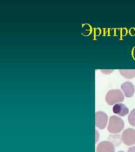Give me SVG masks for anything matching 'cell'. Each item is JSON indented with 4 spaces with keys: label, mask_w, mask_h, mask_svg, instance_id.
I'll use <instances>...</instances> for the list:
<instances>
[{
    "label": "cell",
    "mask_w": 135,
    "mask_h": 152,
    "mask_svg": "<svg viewBox=\"0 0 135 152\" xmlns=\"http://www.w3.org/2000/svg\"><path fill=\"white\" fill-rule=\"evenodd\" d=\"M123 152V151H119V152Z\"/></svg>",
    "instance_id": "14"
},
{
    "label": "cell",
    "mask_w": 135,
    "mask_h": 152,
    "mask_svg": "<svg viewBox=\"0 0 135 152\" xmlns=\"http://www.w3.org/2000/svg\"><path fill=\"white\" fill-rule=\"evenodd\" d=\"M119 71L122 76L127 79L135 77V69H119Z\"/></svg>",
    "instance_id": "8"
},
{
    "label": "cell",
    "mask_w": 135,
    "mask_h": 152,
    "mask_svg": "<svg viewBox=\"0 0 135 152\" xmlns=\"http://www.w3.org/2000/svg\"><path fill=\"white\" fill-rule=\"evenodd\" d=\"M114 113L119 116L124 117L129 113V109L124 104L117 103L114 105L113 108Z\"/></svg>",
    "instance_id": "7"
},
{
    "label": "cell",
    "mask_w": 135,
    "mask_h": 152,
    "mask_svg": "<svg viewBox=\"0 0 135 152\" xmlns=\"http://www.w3.org/2000/svg\"><path fill=\"white\" fill-rule=\"evenodd\" d=\"M124 99V95L123 92L118 89L109 91L105 97L107 103L110 105H113L117 104V103L122 102Z\"/></svg>",
    "instance_id": "2"
},
{
    "label": "cell",
    "mask_w": 135,
    "mask_h": 152,
    "mask_svg": "<svg viewBox=\"0 0 135 152\" xmlns=\"http://www.w3.org/2000/svg\"><path fill=\"white\" fill-rule=\"evenodd\" d=\"M114 70H101V72H103V73H105L106 75H108L109 73L113 72Z\"/></svg>",
    "instance_id": "12"
},
{
    "label": "cell",
    "mask_w": 135,
    "mask_h": 152,
    "mask_svg": "<svg viewBox=\"0 0 135 152\" xmlns=\"http://www.w3.org/2000/svg\"><path fill=\"white\" fill-rule=\"evenodd\" d=\"M121 89L124 92V95L127 98H131L134 95L135 86L131 82H126L121 85Z\"/></svg>",
    "instance_id": "5"
},
{
    "label": "cell",
    "mask_w": 135,
    "mask_h": 152,
    "mask_svg": "<svg viewBox=\"0 0 135 152\" xmlns=\"http://www.w3.org/2000/svg\"><path fill=\"white\" fill-rule=\"evenodd\" d=\"M128 122L130 125L135 127V109H134L128 117Z\"/></svg>",
    "instance_id": "9"
},
{
    "label": "cell",
    "mask_w": 135,
    "mask_h": 152,
    "mask_svg": "<svg viewBox=\"0 0 135 152\" xmlns=\"http://www.w3.org/2000/svg\"><path fill=\"white\" fill-rule=\"evenodd\" d=\"M122 140L125 145L131 146L135 144V130L127 129L123 131L122 136Z\"/></svg>",
    "instance_id": "3"
},
{
    "label": "cell",
    "mask_w": 135,
    "mask_h": 152,
    "mask_svg": "<svg viewBox=\"0 0 135 152\" xmlns=\"http://www.w3.org/2000/svg\"><path fill=\"white\" fill-rule=\"evenodd\" d=\"M96 152H115L114 144L109 141H102L98 144Z\"/></svg>",
    "instance_id": "6"
},
{
    "label": "cell",
    "mask_w": 135,
    "mask_h": 152,
    "mask_svg": "<svg viewBox=\"0 0 135 152\" xmlns=\"http://www.w3.org/2000/svg\"><path fill=\"white\" fill-rule=\"evenodd\" d=\"M129 33L131 36H135V28H131L129 30Z\"/></svg>",
    "instance_id": "11"
},
{
    "label": "cell",
    "mask_w": 135,
    "mask_h": 152,
    "mask_svg": "<svg viewBox=\"0 0 135 152\" xmlns=\"http://www.w3.org/2000/svg\"><path fill=\"white\" fill-rule=\"evenodd\" d=\"M109 139L117 145L120 144V139L122 138L120 135H110L109 137Z\"/></svg>",
    "instance_id": "10"
},
{
    "label": "cell",
    "mask_w": 135,
    "mask_h": 152,
    "mask_svg": "<svg viewBox=\"0 0 135 152\" xmlns=\"http://www.w3.org/2000/svg\"><path fill=\"white\" fill-rule=\"evenodd\" d=\"M124 126L123 120L119 117L113 115L110 117L108 130L111 134H118L122 131Z\"/></svg>",
    "instance_id": "1"
},
{
    "label": "cell",
    "mask_w": 135,
    "mask_h": 152,
    "mask_svg": "<svg viewBox=\"0 0 135 152\" xmlns=\"http://www.w3.org/2000/svg\"><path fill=\"white\" fill-rule=\"evenodd\" d=\"M127 152H135V146L130 148L128 149Z\"/></svg>",
    "instance_id": "13"
},
{
    "label": "cell",
    "mask_w": 135,
    "mask_h": 152,
    "mask_svg": "<svg viewBox=\"0 0 135 152\" xmlns=\"http://www.w3.org/2000/svg\"><path fill=\"white\" fill-rule=\"evenodd\" d=\"M108 123V115L103 112H97L95 113V125L99 129H104Z\"/></svg>",
    "instance_id": "4"
}]
</instances>
